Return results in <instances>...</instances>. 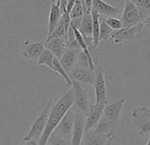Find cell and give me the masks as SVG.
Listing matches in <instances>:
<instances>
[{
  "mask_svg": "<svg viewBox=\"0 0 150 145\" xmlns=\"http://www.w3.org/2000/svg\"><path fill=\"white\" fill-rule=\"evenodd\" d=\"M51 109H52V98L48 100L42 112L33 122L28 133L23 138L24 141H29V140H36L38 141H40V139L42 136V134L46 128Z\"/></svg>",
  "mask_w": 150,
  "mask_h": 145,
  "instance_id": "cell-2",
  "label": "cell"
},
{
  "mask_svg": "<svg viewBox=\"0 0 150 145\" xmlns=\"http://www.w3.org/2000/svg\"><path fill=\"white\" fill-rule=\"evenodd\" d=\"M44 49V43L30 42L27 40L21 45V54L25 59L38 61Z\"/></svg>",
  "mask_w": 150,
  "mask_h": 145,
  "instance_id": "cell-8",
  "label": "cell"
},
{
  "mask_svg": "<svg viewBox=\"0 0 150 145\" xmlns=\"http://www.w3.org/2000/svg\"><path fill=\"white\" fill-rule=\"evenodd\" d=\"M71 87L74 91L75 104L77 105V107L81 112H82L85 115H87L91 106L89 103V97L87 90L83 88L82 84L77 81H72Z\"/></svg>",
  "mask_w": 150,
  "mask_h": 145,
  "instance_id": "cell-6",
  "label": "cell"
},
{
  "mask_svg": "<svg viewBox=\"0 0 150 145\" xmlns=\"http://www.w3.org/2000/svg\"><path fill=\"white\" fill-rule=\"evenodd\" d=\"M146 145H150V138L148 139V141H147V142H146Z\"/></svg>",
  "mask_w": 150,
  "mask_h": 145,
  "instance_id": "cell-37",
  "label": "cell"
},
{
  "mask_svg": "<svg viewBox=\"0 0 150 145\" xmlns=\"http://www.w3.org/2000/svg\"><path fill=\"white\" fill-rule=\"evenodd\" d=\"M86 115L78 111L76 112V119H75V125L71 134V145H81L83 136L85 134V126H86Z\"/></svg>",
  "mask_w": 150,
  "mask_h": 145,
  "instance_id": "cell-12",
  "label": "cell"
},
{
  "mask_svg": "<svg viewBox=\"0 0 150 145\" xmlns=\"http://www.w3.org/2000/svg\"><path fill=\"white\" fill-rule=\"evenodd\" d=\"M75 104L74 91L71 87L62 97L57 100L55 105L52 107L46 128L39 141V145H47L50 135L55 132L56 128L59 125L60 121L65 115V113L72 107Z\"/></svg>",
  "mask_w": 150,
  "mask_h": 145,
  "instance_id": "cell-1",
  "label": "cell"
},
{
  "mask_svg": "<svg viewBox=\"0 0 150 145\" xmlns=\"http://www.w3.org/2000/svg\"><path fill=\"white\" fill-rule=\"evenodd\" d=\"M75 119H76V113L70 109L60 121L55 132L64 138L71 139V134L75 125Z\"/></svg>",
  "mask_w": 150,
  "mask_h": 145,
  "instance_id": "cell-9",
  "label": "cell"
},
{
  "mask_svg": "<svg viewBox=\"0 0 150 145\" xmlns=\"http://www.w3.org/2000/svg\"><path fill=\"white\" fill-rule=\"evenodd\" d=\"M143 29H144V25L141 21L133 27L122 28L120 30L115 31L111 39L117 44L121 43L125 41H132L135 37L136 34L140 33Z\"/></svg>",
  "mask_w": 150,
  "mask_h": 145,
  "instance_id": "cell-10",
  "label": "cell"
},
{
  "mask_svg": "<svg viewBox=\"0 0 150 145\" xmlns=\"http://www.w3.org/2000/svg\"><path fill=\"white\" fill-rule=\"evenodd\" d=\"M92 6H93V0H85V6H84L85 14H91Z\"/></svg>",
  "mask_w": 150,
  "mask_h": 145,
  "instance_id": "cell-31",
  "label": "cell"
},
{
  "mask_svg": "<svg viewBox=\"0 0 150 145\" xmlns=\"http://www.w3.org/2000/svg\"><path fill=\"white\" fill-rule=\"evenodd\" d=\"M96 80L94 83L96 93V104H107V85L105 82V75L103 66H97L96 71Z\"/></svg>",
  "mask_w": 150,
  "mask_h": 145,
  "instance_id": "cell-5",
  "label": "cell"
},
{
  "mask_svg": "<svg viewBox=\"0 0 150 145\" xmlns=\"http://www.w3.org/2000/svg\"><path fill=\"white\" fill-rule=\"evenodd\" d=\"M92 10L98 13L99 15L104 18L114 17L120 14V10L106 2L103 0H93Z\"/></svg>",
  "mask_w": 150,
  "mask_h": 145,
  "instance_id": "cell-14",
  "label": "cell"
},
{
  "mask_svg": "<svg viewBox=\"0 0 150 145\" xmlns=\"http://www.w3.org/2000/svg\"><path fill=\"white\" fill-rule=\"evenodd\" d=\"M57 38H66V33H65V28H64V25L63 22V20L61 19L60 22L57 24V26L55 28V29L52 31V33L50 35H49L46 38V41L44 43L50 42L51 40L54 39H57Z\"/></svg>",
  "mask_w": 150,
  "mask_h": 145,
  "instance_id": "cell-26",
  "label": "cell"
},
{
  "mask_svg": "<svg viewBox=\"0 0 150 145\" xmlns=\"http://www.w3.org/2000/svg\"><path fill=\"white\" fill-rule=\"evenodd\" d=\"M114 30L108 26L104 17H100V41H108L114 34Z\"/></svg>",
  "mask_w": 150,
  "mask_h": 145,
  "instance_id": "cell-24",
  "label": "cell"
},
{
  "mask_svg": "<svg viewBox=\"0 0 150 145\" xmlns=\"http://www.w3.org/2000/svg\"><path fill=\"white\" fill-rule=\"evenodd\" d=\"M113 139H114V136H112V137H110L109 140H108V141L105 143V145H112V142H113Z\"/></svg>",
  "mask_w": 150,
  "mask_h": 145,
  "instance_id": "cell-36",
  "label": "cell"
},
{
  "mask_svg": "<svg viewBox=\"0 0 150 145\" xmlns=\"http://www.w3.org/2000/svg\"><path fill=\"white\" fill-rule=\"evenodd\" d=\"M69 14H70L71 20H76V19L83 18L85 12H84V7H83L81 0H77L76 4L74 5L73 8L71 9V11Z\"/></svg>",
  "mask_w": 150,
  "mask_h": 145,
  "instance_id": "cell-27",
  "label": "cell"
},
{
  "mask_svg": "<svg viewBox=\"0 0 150 145\" xmlns=\"http://www.w3.org/2000/svg\"><path fill=\"white\" fill-rule=\"evenodd\" d=\"M105 21L108 26L110 27L114 31H117L123 28V24L120 19H117L115 17H108V18H105Z\"/></svg>",
  "mask_w": 150,
  "mask_h": 145,
  "instance_id": "cell-29",
  "label": "cell"
},
{
  "mask_svg": "<svg viewBox=\"0 0 150 145\" xmlns=\"http://www.w3.org/2000/svg\"><path fill=\"white\" fill-rule=\"evenodd\" d=\"M142 23L144 25V28H150V15L146 19H145Z\"/></svg>",
  "mask_w": 150,
  "mask_h": 145,
  "instance_id": "cell-34",
  "label": "cell"
},
{
  "mask_svg": "<svg viewBox=\"0 0 150 145\" xmlns=\"http://www.w3.org/2000/svg\"><path fill=\"white\" fill-rule=\"evenodd\" d=\"M23 145H39V141L36 140H29L26 141Z\"/></svg>",
  "mask_w": 150,
  "mask_h": 145,
  "instance_id": "cell-35",
  "label": "cell"
},
{
  "mask_svg": "<svg viewBox=\"0 0 150 145\" xmlns=\"http://www.w3.org/2000/svg\"><path fill=\"white\" fill-rule=\"evenodd\" d=\"M132 118L133 126L140 136L150 133V109L142 106L132 111Z\"/></svg>",
  "mask_w": 150,
  "mask_h": 145,
  "instance_id": "cell-3",
  "label": "cell"
},
{
  "mask_svg": "<svg viewBox=\"0 0 150 145\" xmlns=\"http://www.w3.org/2000/svg\"><path fill=\"white\" fill-rule=\"evenodd\" d=\"M112 136H114V133L102 134L91 129L88 132H85L81 145H105L108 140Z\"/></svg>",
  "mask_w": 150,
  "mask_h": 145,
  "instance_id": "cell-13",
  "label": "cell"
},
{
  "mask_svg": "<svg viewBox=\"0 0 150 145\" xmlns=\"http://www.w3.org/2000/svg\"><path fill=\"white\" fill-rule=\"evenodd\" d=\"M53 66H54V72L58 74L59 75H61L63 77V79L64 80V82H66L67 86H71V84H72V81L70 79L69 77V75L66 72V71L64 70V68L63 67V65H61L60 63V60L55 57L54 58V61H53Z\"/></svg>",
  "mask_w": 150,
  "mask_h": 145,
  "instance_id": "cell-25",
  "label": "cell"
},
{
  "mask_svg": "<svg viewBox=\"0 0 150 145\" xmlns=\"http://www.w3.org/2000/svg\"><path fill=\"white\" fill-rule=\"evenodd\" d=\"M76 2H77V0H69V1H68L67 7H66V11H67L68 14L71 13V9L73 8V6H74L75 4H76Z\"/></svg>",
  "mask_w": 150,
  "mask_h": 145,
  "instance_id": "cell-32",
  "label": "cell"
},
{
  "mask_svg": "<svg viewBox=\"0 0 150 145\" xmlns=\"http://www.w3.org/2000/svg\"><path fill=\"white\" fill-rule=\"evenodd\" d=\"M92 20H93V40L95 46L98 47L100 41V17L97 12L92 10L91 12Z\"/></svg>",
  "mask_w": 150,
  "mask_h": 145,
  "instance_id": "cell-21",
  "label": "cell"
},
{
  "mask_svg": "<svg viewBox=\"0 0 150 145\" xmlns=\"http://www.w3.org/2000/svg\"><path fill=\"white\" fill-rule=\"evenodd\" d=\"M139 11L142 21L150 15V0H129Z\"/></svg>",
  "mask_w": 150,
  "mask_h": 145,
  "instance_id": "cell-22",
  "label": "cell"
},
{
  "mask_svg": "<svg viewBox=\"0 0 150 145\" xmlns=\"http://www.w3.org/2000/svg\"><path fill=\"white\" fill-rule=\"evenodd\" d=\"M68 75L71 81H77L81 84L84 83L88 86H94L96 80L95 71L76 65Z\"/></svg>",
  "mask_w": 150,
  "mask_h": 145,
  "instance_id": "cell-7",
  "label": "cell"
},
{
  "mask_svg": "<svg viewBox=\"0 0 150 145\" xmlns=\"http://www.w3.org/2000/svg\"><path fill=\"white\" fill-rule=\"evenodd\" d=\"M81 2H82V5H83V7L85 6V0H81Z\"/></svg>",
  "mask_w": 150,
  "mask_h": 145,
  "instance_id": "cell-38",
  "label": "cell"
},
{
  "mask_svg": "<svg viewBox=\"0 0 150 145\" xmlns=\"http://www.w3.org/2000/svg\"><path fill=\"white\" fill-rule=\"evenodd\" d=\"M55 56L54 54L50 51L47 49H44V50L42 51V55L40 56L37 64L39 65H45L47 67H49L50 69H51L52 71H54V66H53V61H54Z\"/></svg>",
  "mask_w": 150,
  "mask_h": 145,
  "instance_id": "cell-23",
  "label": "cell"
},
{
  "mask_svg": "<svg viewBox=\"0 0 150 145\" xmlns=\"http://www.w3.org/2000/svg\"><path fill=\"white\" fill-rule=\"evenodd\" d=\"M124 104H125V99H120L111 104H107L103 111V116L108 118L110 121H112L117 126L121 117V112Z\"/></svg>",
  "mask_w": 150,
  "mask_h": 145,
  "instance_id": "cell-15",
  "label": "cell"
},
{
  "mask_svg": "<svg viewBox=\"0 0 150 145\" xmlns=\"http://www.w3.org/2000/svg\"><path fill=\"white\" fill-rule=\"evenodd\" d=\"M120 21H122L123 28L133 27L142 21L139 11L129 0H125Z\"/></svg>",
  "mask_w": 150,
  "mask_h": 145,
  "instance_id": "cell-4",
  "label": "cell"
},
{
  "mask_svg": "<svg viewBox=\"0 0 150 145\" xmlns=\"http://www.w3.org/2000/svg\"><path fill=\"white\" fill-rule=\"evenodd\" d=\"M78 30L80 31L84 39L93 38V20L91 14H84Z\"/></svg>",
  "mask_w": 150,
  "mask_h": 145,
  "instance_id": "cell-19",
  "label": "cell"
},
{
  "mask_svg": "<svg viewBox=\"0 0 150 145\" xmlns=\"http://www.w3.org/2000/svg\"><path fill=\"white\" fill-rule=\"evenodd\" d=\"M78 65L81 66V67H84V68H87V69H90L91 70V67H90V64H89V60L87 57V55L81 50L78 56V59H77V64Z\"/></svg>",
  "mask_w": 150,
  "mask_h": 145,
  "instance_id": "cell-30",
  "label": "cell"
},
{
  "mask_svg": "<svg viewBox=\"0 0 150 145\" xmlns=\"http://www.w3.org/2000/svg\"><path fill=\"white\" fill-rule=\"evenodd\" d=\"M66 42L64 38H57L51 40L50 42L44 43V47L45 49L49 50L51 51L56 58L60 59L64 53L65 52L66 49Z\"/></svg>",
  "mask_w": 150,
  "mask_h": 145,
  "instance_id": "cell-17",
  "label": "cell"
},
{
  "mask_svg": "<svg viewBox=\"0 0 150 145\" xmlns=\"http://www.w3.org/2000/svg\"><path fill=\"white\" fill-rule=\"evenodd\" d=\"M117 127V126L115 123H113L108 118H106L105 116L103 115V117L101 118L100 121L98 122L96 127L94 128V130L98 134H108L114 133V130L116 129Z\"/></svg>",
  "mask_w": 150,
  "mask_h": 145,
  "instance_id": "cell-20",
  "label": "cell"
},
{
  "mask_svg": "<svg viewBox=\"0 0 150 145\" xmlns=\"http://www.w3.org/2000/svg\"><path fill=\"white\" fill-rule=\"evenodd\" d=\"M48 145H50V144H48Z\"/></svg>",
  "mask_w": 150,
  "mask_h": 145,
  "instance_id": "cell-39",
  "label": "cell"
},
{
  "mask_svg": "<svg viewBox=\"0 0 150 145\" xmlns=\"http://www.w3.org/2000/svg\"><path fill=\"white\" fill-rule=\"evenodd\" d=\"M107 104L100 103V104H91L90 110L88 113L86 115V126H85V132H88L91 129H94L98 122L100 121L101 118L103 115V111Z\"/></svg>",
  "mask_w": 150,
  "mask_h": 145,
  "instance_id": "cell-11",
  "label": "cell"
},
{
  "mask_svg": "<svg viewBox=\"0 0 150 145\" xmlns=\"http://www.w3.org/2000/svg\"><path fill=\"white\" fill-rule=\"evenodd\" d=\"M81 50H66L62 58L59 59L61 65L64 68L67 74L73 69V67L77 64L78 56Z\"/></svg>",
  "mask_w": 150,
  "mask_h": 145,
  "instance_id": "cell-16",
  "label": "cell"
},
{
  "mask_svg": "<svg viewBox=\"0 0 150 145\" xmlns=\"http://www.w3.org/2000/svg\"><path fill=\"white\" fill-rule=\"evenodd\" d=\"M62 15L63 14L60 10V5L51 3V7L49 16V23H48V36L52 33V31L60 22L62 19Z\"/></svg>",
  "mask_w": 150,
  "mask_h": 145,
  "instance_id": "cell-18",
  "label": "cell"
},
{
  "mask_svg": "<svg viewBox=\"0 0 150 145\" xmlns=\"http://www.w3.org/2000/svg\"><path fill=\"white\" fill-rule=\"evenodd\" d=\"M69 0H60V10L62 12V14H64L66 11V7H67V4H68Z\"/></svg>",
  "mask_w": 150,
  "mask_h": 145,
  "instance_id": "cell-33",
  "label": "cell"
},
{
  "mask_svg": "<svg viewBox=\"0 0 150 145\" xmlns=\"http://www.w3.org/2000/svg\"><path fill=\"white\" fill-rule=\"evenodd\" d=\"M48 144H50V145H71V139H67V138H64L59 134H57L56 132H54L49 141H48Z\"/></svg>",
  "mask_w": 150,
  "mask_h": 145,
  "instance_id": "cell-28",
  "label": "cell"
}]
</instances>
